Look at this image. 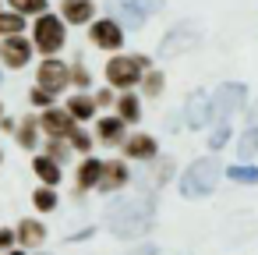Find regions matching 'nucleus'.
Wrapping results in <instances>:
<instances>
[{"instance_id": "37", "label": "nucleus", "mask_w": 258, "mask_h": 255, "mask_svg": "<svg viewBox=\"0 0 258 255\" xmlns=\"http://www.w3.org/2000/svg\"><path fill=\"white\" fill-rule=\"evenodd\" d=\"M127 255H156V244H138V248H131Z\"/></svg>"}, {"instance_id": "15", "label": "nucleus", "mask_w": 258, "mask_h": 255, "mask_svg": "<svg viewBox=\"0 0 258 255\" xmlns=\"http://www.w3.org/2000/svg\"><path fill=\"white\" fill-rule=\"evenodd\" d=\"M96 18V0H64L60 4V22L68 25H89Z\"/></svg>"}, {"instance_id": "13", "label": "nucleus", "mask_w": 258, "mask_h": 255, "mask_svg": "<svg viewBox=\"0 0 258 255\" xmlns=\"http://www.w3.org/2000/svg\"><path fill=\"white\" fill-rule=\"evenodd\" d=\"M46 241V223L43 220H36V216H25V220H18V227H15V244H22V248H39Z\"/></svg>"}, {"instance_id": "41", "label": "nucleus", "mask_w": 258, "mask_h": 255, "mask_svg": "<svg viewBox=\"0 0 258 255\" xmlns=\"http://www.w3.org/2000/svg\"><path fill=\"white\" fill-rule=\"evenodd\" d=\"M0 117H4V103H0Z\"/></svg>"}, {"instance_id": "30", "label": "nucleus", "mask_w": 258, "mask_h": 255, "mask_svg": "<svg viewBox=\"0 0 258 255\" xmlns=\"http://www.w3.org/2000/svg\"><path fill=\"white\" fill-rule=\"evenodd\" d=\"M46 156H50L53 163H64V160H68V145H64V138H50V142H46Z\"/></svg>"}, {"instance_id": "32", "label": "nucleus", "mask_w": 258, "mask_h": 255, "mask_svg": "<svg viewBox=\"0 0 258 255\" xmlns=\"http://www.w3.org/2000/svg\"><path fill=\"white\" fill-rule=\"evenodd\" d=\"M170 174H173V160H159V163H156V177H149V181L159 188V184L170 181Z\"/></svg>"}, {"instance_id": "34", "label": "nucleus", "mask_w": 258, "mask_h": 255, "mask_svg": "<svg viewBox=\"0 0 258 255\" xmlns=\"http://www.w3.org/2000/svg\"><path fill=\"white\" fill-rule=\"evenodd\" d=\"M8 248H15V230L0 227V251H8Z\"/></svg>"}, {"instance_id": "9", "label": "nucleus", "mask_w": 258, "mask_h": 255, "mask_svg": "<svg viewBox=\"0 0 258 255\" xmlns=\"http://www.w3.org/2000/svg\"><path fill=\"white\" fill-rule=\"evenodd\" d=\"M29 57H32V43L25 39V36H4L0 39V61H4L8 68H25L29 64Z\"/></svg>"}, {"instance_id": "18", "label": "nucleus", "mask_w": 258, "mask_h": 255, "mask_svg": "<svg viewBox=\"0 0 258 255\" xmlns=\"http://www.w3.org/2000/svg\"><path fill=\"white\" fill-rule=\"evenodd\" d=\"M99 170H103V160H85L82 167H78V191H92L96 184H99Z\"/></svg>"}, {"instance_id": "19", "label": "nucleus", "mask_w": 258, "mask_h": 255, "mask_svg": "<svg viewBox=\"0 0 258 255\" xmlns=\"http://www.w3.org/2000/svg\"><path fill=\"white\" fill-rule=\"evenodd\" d=\"M117 117H120L124 124H135V121H142V103H138V96L124 92V96L117 99Z\"/></svg>"}, {"instance_id": "26", "label": "nucleus", "mask_w": 258, "mask_h": 255, "mask_svg": "<svg viewBox=\"0 0 258 255\" xmlns=\"http://www.w3.org/2000/svg\"><path fill=\"white\" fill-rule=\"evenodd\" d=\"M25 29V18L15 11H0V36H18Z\"/></svg>"}, {"instance_id": "31", "label": "nucleus", "mask_w": 258, "mask_h": 255, "mask_svg": "<svg viewBox=\"0 0 258 255\" xmlns=\"http://www.w3.org/2000/svg\"><path fill=\"white\" fill-rule=\"evenodd\" d=\"M226 142H230V124H219V128H216V131L209 135V149L216 152V149H223Z\"/></svg>"}, {"instance_id": "40", "label": "nucleus", "mask_w": 258, "mask_h": 255, "mask_svg": "<svg viewBox=\"0 0 258 255\" xmlns=\"http://www.w3.org/2000/svg\"><path fill=\"white\" fill-rule=\"evenodd\" d=\"M32 255H50V251H39V248H36V251H32Z\"/></svg>"}, {"instance_id": "8", "label": "nucleus", "mask_w": 258, "mask_h": 255, "mask_svg": "<svg viewBox=\"0 0 258 255\" xmlns=\"http://www.w3.org/2000/svg\"><path fill=\"white\" fill-rule=\"evenodd\" d=\"M68 82L71 78H68V64L64 61H53V57L50 61H39V75H36V85L39 89H46V92L57 96L60 89H68Z\"/></svg>"}, {"instance_id": "10", "label": "nucleus", "mask_w": 258, "mask_h": 255, "mask_svg": "<svg viewBox=\"0 0 258 255\" xmlns=\"http://www.w3.org/2000/svg\"><path fill=\"white\" fill-rule=\"evenodd\" d=\"M163 8V0H117V11H120V18H124V25H131V29H138L149 15H156Z\"/></svg>"}, {"instance_id": "5", "label": "nucleus", "mask_w": 258, "mask_h": 255, "mask_svg": "<svg viewBox=\"0 0 258 255\" xmlns=\"http://www.w3.org/2000/svg\"><path fill=\"white\" fill-rule=\"evenodd\" d=\"M244 99H247V89L240 85V82H223L212 96H209V107H212V121H219V124H226V117L230 114H237L240 107H244Z\"/></svg>"}, {"instance_id": "39", "label": "nucleus", "mask_w": 258, "mask_h": 255, "mask_svg": "<svg viewBox=\"0 0 258 255\" xmlns=\"http://www.w3.org/2000/svg\"><path fill=\"white\" fill-rule=\"evenodd\" d=\"M4 255H25V251H22V248H8Z\"/></svg>"}, {"instance_id": "20", "label": "nucleus", "mask_w": 258, "mask_h": 255, "mask_svg": "<svg viewBox=\"0 0 258 255\" xmlns=\"http://www.w3.org/2000/svg\"><path fill=\"white\" fill-rule=\"evenodd\" d=\"M68 114L75 121H89V117H96V99L92 96H71L68 99Z\"/></svg>"}, {"instance_id": "12", "label": "nucleus", "mask_w": 258, "mask_h": 255, "mask_svg": "<svg viewBox=\"0 0 258 255\" xmlns=\"http://www.w3.org/2000/svg\"><path fill=\"white\" fill-rule=\"evenodd\" d=\"M131 181V170H127V163L124 160H106L103 163V170H99V191H120L124 184Z\"/></svg>"}, {"instance_id": "28", "label": "nucleus", "mask_w": 258, "mask_h": 255, "mask_svg": "<svg viewBox=\"0 0 258 255\" xmlns=\"http://www.w3.org/2000/svg\"><path fill=\"white\" fill-rule=\"evenodd\" d=\"M138 82H142V89H145L149 96H159L166 78H163V71H152V68H149V71H142V78H138Z\"/></svg>"}, {"instance_id": "21", "label": "nucleus", "mask_w": 258, "mask_h": 255, "mask_svg": "<svg viewBox=\"0 0 258 255\" xmlns=\"http://www.w3.org/2000/svg\"><path fill=\"white\" fill-rule=\"evenodd\" d=\"M99 138L110 142V145H117V142L124 138V121H120V117H103V121H99Z\"/></svg>"}, {"instance_id": "1", "label": "nucleus", "mask_w": 258, "mask_h": 255, "mask_svg": "<svg viewBox=\"0 0 258 255\" xmlns=\"http://www.w3.org/2000/svg\"><path fill=\"white\" fill-rule=\"evenodd\" d=\"M156 223V206L149 198H117L106 206V227L117 237H145Z\"/></svg>"}, {"instance_id": "22", "label": "nucleus", "mask_w": 258, "mask_h": 255, "mask_svg": "<svg viewBox=\"0 0 258 255\" xmlns=\"http://www.w3.org/2000/svg\"><path fill=\"white\" fill-rule=\"evenodd\" d=\"M18 145L22 149H36V135H39V117H25L18 128Z\"/></svg>"}, {"instance_id": "3", "label": "nucleus", "mask_w": 258, "mask_h": 255, "mask_svg": "<svg viewBox=\"0 0 258 255\" xmlns=\"http://www.w3.org/2000/svg\"><path fill=\"white\" fill-rule=\"evenodd\" d=\"M149 57L145 54H135V57H113V61H106V82L113 85V89H135L138 85V78H142V71H149Z\"/></svg>"}, {"instance_id": "33", "label": "nucleus", "mask_w": 258, "mask_h": 255, "mask_svg": "<svg viewBox=\"0 0 258 255\" xmlns=\"http://www.w3.org/2000/svg\"><path fill=\"white\" fill-rule=\"evenodd\" d=\"M29 99H32L36 107H50V103H53V92H46V89H39V85H36V89L29 92Z\"/></svg>"}, {"instance_id": "14", "label": "nucleus", "mask_w": 258, "mask_h": 255, "mask_svg": "<svg viewBox=\"0 0 258 255\" xmlns=\"http://www.w3.org/2000/svg\"><path fill=\"white\" fill-rule=\"evenodd\" d=\"M39 128L50 135V138H68L71 128H75V117L68 110H57V107H46V114L39 117Z\"/></svg>"}, {"instance_id": "29", "label": "nucleus", "mask_w": 258, "mask_h": 255, "mask_svg": "<svg viewBox=\"0 0 258 255\" xmlns=\"http://www.w3.org/2000/svg\"><path fill=\"white\" fill-rule=\"evenodd\" d=\"M68 138H71V145H75L78 152H89V149H92V135H89V131H82L78 124L71 128V135H68Z\"/></svg>"}, {"instance_id": "35", "label": "nucleus", "mask_w": 258, "mask_h": 255, "mask_svg": "<svg viewBox=\"0 0 258 255\" xmlns=\"http://www.w3.org/2000/svg\"><path fill=\"white\" fill-rule=\"evenodd\" d=\"M68 78H75V82H78V85H82V89H85V85H89V71H85V68H82V64H78V68H75V71H68Z\"/></svg>"}, {"instance_id": "2", "label": "nucleus", "mask_w": 258, "mask_h": 255, "mask_svg": "<svg viewBox=\"0 0 258 255\" xmlns=\"http://www.w3.org/2000/svg\"><path fill=\"white\" fill-rule=\"evenodd\" d=\"M219 177H223V167H219L212 156H202V160H195V163L180 174L177 188H180L184 198H202V195H209V191L219 184Z\"/></svg>"}, {"instance_id": "23", "label": "nucleus", "mask_w": 258, "mask_h": 255, "mask_svg": "<svg viewBox=\"0 0 258 255\" xmlns=\"http://www.w3.org/2000/svg\"><path fill=\"white\" fill-rule=\"evenodd\" d=\"M251 156H258V124L237 138V160H251Z\"/></svg>"}, {"instance_id": "38", "label": "nucleus", "mask_w": 258, "mask_h": 255, "mask_svg": "<svg viewBox=\"0 0 258 255\" xmlns=\"http://www.w3.org/2000/svg\"><path fill=\"white\" fill-rule=\"evenodd\" d=\"M247 117H251V124H258V99L251 103V110H247Z\"/></svg>"}, {"instance_id": "25", "label": "nucleus", "mask_w": 258, "mask_h": 255, "mask_svg": "<svg viewBox=\"0 0 258 255\" xmlns=\"http://www.w3.org/2000/svg\"><path fill=\"white\" fill-rule=\"evenodd\" d=\"M226 177L237 181V184H258V167H251V163H233V167H226Z\"/></svg>"}, {"instance_id": "36", "label": "nucleus", "mask_w": 258, "mask_h": 255, "mask_svg": "<svg viewBox=\"0 0 258 255\" xmlns=\"http://www.w3.org/2000/svg\"><path fill=\"white\" fill-rule=\"evenodd\" d=\"M92 234H96V227H85V230H78V234H71L68 241H89Z\"/></svg>"}, {"instance_id": "7", "label": "nucleus", "mask_w": 258, "mask_h": 255, "mask_svg": "<svg viewBox=\"0 0 258 255\" xmlns=\"http://www.w3.org/2000/svg\"><path fill=\"white\" fill-rule=\"evenodd\" d=\"M89 39H92L99 50H120V46H124V25L113 22V18H99V22L89 29Z\"/></svg>"}, {"instance_id": "11", "label": "nucleus", "mask_w": 258, "mask_h": 255, "mask_svg": "<svg viewBox=\"0 0 258 255\" xmlns=\"http://www.w3.org/2000/svg\"><path fill=\"white\" fill-rule=\"evenodd\" d=\"M184 117H187V128H205V124L212 121L209 92H202V89L187 92V99H184Z\"/></svg>"}, {"instance_id": "17", "label": "nucleus", "mask_w": 258, "mask_h": 255, "mask_svg": "<svg viewBox=\"0 0 258 255\" xmlns=\"http://www.w3.org/2000/svg\"><path fill=\"white\" fill-rule=\"evenodd\" d=\"M32 170H36V177H39V184H46V188H57L60 184V163H53L50 156H36L32 160Z\"/></svg>"}, {"instance_id": "4", "label": "nucleus", "mask_w": 258, "mask_h": 255, "mask_svg": "<svg viewBox=\"0 0 258 255\" xmlns=\"http://www.w3.org/2000/svg\"><path fill=\"white\" fill-rule=\"evenodd\" d=\"M32 43L39 46V54H57L64 43H68V32H64V22L57 15H36V29H32Z\"/></svg>"}, {"instance_id": "42", "label": "nucleus", "mask_w": 258, "mask_h": 255, "mask_svg": "<svg viewBox=\"0 0 258 255\" xmlns=\"http://www.w3.org/2000/svg\"><path fill=\"white\" fill-rule=\"evenodd\" d=\"M0 163H4V152H0Z\"/></svg>"}, {"instance_id": "16", "label": "nucleus", "mask_w": 258, "mask_h": 255, "mask_svg": "<svg viewBox=\"0 0 258 255\" xmlns=\"http://www.w3.org/2000/svg\"><path fill=\"white\" fill-rule=\"evenodd\" d=\"M124 156L127 160H156V138L152 135H131L127 142H124Z\"/></svg>"}, {"instance_id": "24", "label": "nucleus", "mask_w": 258, "mask_h": 255, "mask_svg": "<svg viewBox=\"0 0 258 255\" xmlns=\"http://www.w3.org/2000/svg\"><path fill=\"white\" fill-rule=\"evenodd\" d=\"M57 202H60V198H57V191H53V188H46V184H39V188L32 191V206H36L39 213H53V209H57Z\"/></svg>"}, {"instance_id": "6", "label": "nucleus", "mask_w": 258, "mask_h": 255, "mask_svg": "<svg viewBox=\"0 0 258 255\" xmlns=\"http://www.w3.org/2000/svg\"><path fill=\"white\" fill-rule=\"evenodd\" d=\"M198 25L195 22H180V25H173L166 36H163V43H159V57H177V54H187V50H195L198 46Z\"/></svg>"}, {"instance_id": "27", "label": "nucleus", "mask_w": 258, "mask_h": 255, "mask_svg": "<svg viewBox=\"0 0 258 255\" xmlns=\"http://www.w3.org/2000/svg\"><path fill=\"white\" fill-rule=\"evenodd\" d=\"M8 4H11V11L15 15H43L46 11V0H8Z\"/></svg>"}]
</instances>
